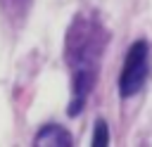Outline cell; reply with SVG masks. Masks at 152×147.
<instances>
[{
  "mask_svg": "<svg viewBox=\"0 0 152 147\" xmlns=\"http://www.w3.org/2000/svg\"><path fill=\"white\" fill-rule=\"evenodd\" d=\"M147 78V43L145 40H135L126 55L121 76H119V90L121 97H133Z\"/></svg>",
  "mask_w": 152,
  "mask_h": 147,
  "instance_id": "1",
  "label": "cell"
},
{
  "mask_svg": "<svg viewBox=\"0 0 152 147\" xmlns=\"http://www.w3.org/2000/svg\"><path fill=\"white\" fill-rule=\"evenodd\" d=\"M36 145H38V147H45V145L66 147V145H71V138H69V133H66L62 126H45V128L36 135Z\"/></svg>",
  "mask_w": 152,
  "mask_h": 147,
  "instance_id": "2",
  "label": "cell"
},
{
  "mask_svg": "<svg viewBox=\"0 0 152 147\" xmlns=\"http://www.w3.org/2000/svg\"><path fill=\"white\" fill-rule=\"evenodd\" d=\"M109 128H107V123L100 119V121H95V130H93V147H104L107 142H109Z\"/></svg>",
  "mask_w": 152,
  "mask_h": 147,
  "instance_id": "3",
  "label": "cell"
}]
</instances>
